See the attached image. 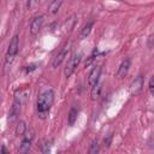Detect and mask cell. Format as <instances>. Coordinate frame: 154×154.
<instances>
[{
	"mask_svg": "<svg viewBox=\"0 0 154 154\" xmlns=\"http://www.w3.org/2000/svg\"><path fill=\"white\" fill-rule=\"evenodd\" d=\"M53 102H54V91L52 89H45L40 93L36 106H37V114L41 119H45L48 116Z\"/></svg>",
	"mask_w": 154,
	"mask_h": 154,
	"instance_id": "1",
	"label": "cell"
},
{
	"mask_svg": "<svg viewBox=\"0 0 154 154\" xmlns=\"http://www.w3.org/2000/svg\"><path fill=\"white\" fill-rule=\"evenodd\" d=\"M18 48H19V43H18V35H14L8 45L7 52H6V57H5V63L6 65H11L14 61V58L18 53Z\"/></svg>",
	"mask_w": 154,
	"mask_h": 154,
	"instance_id": "2",
	"label": "cell"
},
{
	"mask_svg": "<svg viewBox=\"0 0 154 154\" xmlns=\"http://www.w3.org/2000/svg\"><path fill=\"white\" fill-rule=\"evenodd\" d=\"M81 59H82V55H81V54H73V55L67 60L66 66H65V69H64V75H65V77H70V76L75 72V70L78 67V65H79V63H81Z\"/></svg>",
	"mask_w": 154,
	"mask_h": 154,
	"instance_id": "3",
	"label": "cell"
},
{
	"mask_svg": "<svg viewBox=\"0 0 154 154\" xmlns=\"http://www.w3.org/2000/svg\"><path fill=\"white\" fill-rule=\"evenodd\" d=\"M69 49H70V43H65V45L63 46V48L59 51V53L54 57V59H53V61H52V66H53V67H58V66L63 63V60L65 59V57H66Z\"/></svg>",
	"mask_w": 154,
	"mask_h": 154,
	"instance_id": "4",
	"label": "cell"
},
{
	"mask_svg": "<svg viewBox=\"0 0 154 154\" xmlns=\"http://www.w3.org/2000/svg\"><path fill=\"white\" fill-rule=\"evenodd\" d=\"M100 75H101V66H100V65L94 66V69L90 71V73H89V76H88V85H89L90 88H93L94 85H96V84L99 83Z\"/></svg>",
	"mask_w": 154,
	"mask_h": 154,
	"instance_id": "5",
	"label": "cell"
},
{
	"mask_svg": "<svg viewBox=\"0 0 154 154\" xmlns=\"http://www.w3.org/2000/svg\"><path fill=\"white\" fill-rule=\"evenodd\" d=\"M43 23H45V16L40 14V16H36L32 22H31V25H30V32L31 35H36L38 34V31L42 29L43 26Z\"/></svg>",
	"mask_w": 154,
	"mask_h": 154,
	"instance_id": "6",
	"label": "cell"
},
{
	"mask_svg": "<svg viewBox=\"0 0 154 154\" xmlns=\"http://www.w3.org/2000/svg\"><path fill=\"white\" fill-rule=\"evenodd\" d=\"M130 63H131V60H130L129 58L124 59V60L120 63V65H119V67H118V70H117V73H116V77H117L118 79H123V78L128 75V71H129V67H130Z\"/></svg>",
	"mask_w": 154,
	"mask_h": 154,
	"instance_id": "7",
	"label": "cell"
},
{
	"mask_svg": "<svg viewBox=\"0 0 154 154\" xmlns=\"http://www.w3.org/2000/svg\"><path fill=\"white\" fill-rule=\"evenodd\" d=\"M142 87H143V77L142 76H138L137 78H135L131 84H130V91L132 95H137L141 93L142 90Z\"/></svg>",
	"mask_w": 154,
	"mask_h": 154,
	"instance_id": "8",
	"label": "cell"
},
{
	"mask_svg": "<svg viewBox=\"0 0 154 154\" xmlns=\"http://www.w3.org/2000/svg\"><path fill=\"white\" fill-rule=\"evenodd\" d=\"M76 18L77 16L76 14H71L64 23H63V31L64 32H67V31H71V29L75 26V23H76Z\"/></svg>",
	"mask_w": 154,
	"mask_h": 154,
	"instance_id": "9",
	"label": "cell"
},
{
	"mask_svg": "<svg viewBox=\"0 0 154 154\" xmlns=\"http://www.w3.org/2000/svg\"><path fill=\"white\" fill-rule=\"evenodd\" d=\"M93 24H94V22H93V20H89V22H87L85 25L82 28V31H81V38H82V40L85 38V37L90 34L91 28H93Z\"/></svg>",
	"mask_w": 154,
	"mask_h": 154,
	"instance_id": "10",
	"label": "cell"
},
{
	"mask_svg": "<svg viewBox=\"0 0 154 154\" xmlns=\"http://www.w3.org/2000/svg\"><path fill=\"white\" fill-rule=\"evenodd\" d=\"M61 4H63V1H60V0H54V1H52V2L48 5V11H49L51 13H57L58 10L60 8Z\"/></svg>",
	"mask_w": 154,
	"mask_h": 154,
	"instance_id": "11",
	"label": "cell"
},
{
	"mask_svg": "<svg viewBox=\"0 0 154 154\" xmlns=\"http://www.w3.org/2000/svg\"><path fill=\"white\" fill-rule=\"evenodd\" d=\"M26 131V126H25V123L23 120H19L17 126H16V135L17 136H23Z\"/></svg>",
	"mask_w": 154,
	"mask_h": 154,
	"instance_id": "12",
	"label": "cell"
},
{
	"mask_svg": "<svg viewBox=\"0 0 154 154\" xmlns=\"http://www.w3.org/2000/svg\"><path fill=\"white\" fill-rule=\"evenodd\" d=\"M77 113H78V109L76 107H72L70 113H69V124L70 125H73L76 119H77Z\"/></svg>",
	"mask_w": 154,
	"mask_h": 154,
	"instance_id": "13",
	"label": "cell"
},
{
	"mask_svg": "<svg viewBox=\"0 0 154 154\" xmlns=\"http://www.w3.org/2000/svg\"><path fill=\"white\" fill-rule=\"evenodd\" d=\"M100 90H101V84H99V83L91 88V99H93V100H96V99L99 97Z\"/></svg>",
	"mask_w": 154,
	"mask_h": 154,
	"instance_id": "14",
	"label": "cell"
},
{
	"mask_svg": "<svg viewBox=\"0 0 154 154\" xmlns=\"http://www.w3.org/2000/svg\"><path fill=\"white\" fill-rule=\"evenodd\" d=\"M99 152H100V147H99V143H97L96 141H94V142L90 144V147H89V150H88V153H87V154H99Z\"/></svg>",
	"mask_w": 154,
	"mask_h": 154,
	"instance_id": "15",
	"label": "cell"
},
{
	"mask_svg": "<svg viewBox=\"0 0 154 154\" xmlns=\"http://www.w3.org/2000/svg\"><path fill=\"white\" fill-rule=\"evenodd\" d=\"M0 154H10V153H8V150L6 149V147L2 146V147H1V150H0Z\"/></svg>",
	"mask_w": 154,
	"mask_h": 154,
	"instance_id": "16",
	"label": "cell"
},
{
	"mask_svg": "<svg viewBox=\"0 0 154 154\" xmlns=\"http://www.w3.org/2000/svg\"><path fill=\"white\" fill-rule=\"evenodd\" d=\"M149 90H150V93H153V77H150V79H149Z\"/></svg>",
	"mask_w": 154,
	"mask_h": 154,
	"instance_id": "17",
	"label": "cell"
}]
</instances>
